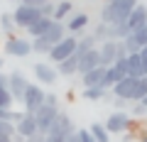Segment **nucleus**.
<instances>
[{
  "label": "nucleus",
  "instance_id": "nucleus-1",
  "mask_svg": "<svg viewBox=\"0 0 147 142\" xmlns=\"http://www.w3.org/2000/svg\"><path fill=\"white\" fill-rule=\"evenodd\" d=\"M66 32H69V30L61 25V20H54V25L49 27L44 34L32 37V52H37V54H49L54 44H59L64 37H66Z\"/></svg>",
  "mask_w": 147,
  "mask_h": 142
},
{
  "label": "nucleus",
  "instance_id": "nucleus-2",
  "mask_svg": "<svg viewBox=\"0 0 147 142\" xmlns=\"http://www.w3.org/2000/svg\"><path fill=\"white\" fill-rule=\"evenodd\" d=\"M137 5V0H110L100 10V22L105 25H118V22H127V15L132 7Z\"/></svg>",
  "mask_w": 147,
  "mask_h": 142
},
{
  "label": "nucleus",
  "instance_id": "nucleus-3",
  "mask_svg": "<svg viewBox=\"0 0 147 142\" xmlns=\"http://www.w3.org/2000/svg\"><path fill=\"white\" fill-rule=\"evenodd\" d=\"M98 52H100V64L103 66H113L118 57H127V49L123 44V39H105L98 47Z\"/></svg>",
  "mask_w": 147,
  "mask_h": 142
},
{
  "label": "nucleus",
  "instance_id": "nucleus-4",
  "mask_svg": "<svg viewBox=\"0 0 147 142\" xmlns=\"http://www.w3.org/2000/svg\"><path fill=\"white\" fill-rule=\"evenodd\" d=\"M76 44H79V37H76V34H66V37H64L59 44H54V47H52V52L47 54V57H49V61H54V64L64 61L66 57H71V54L76 52Z\"/></svg>",
  "mask_w": 147,
  "mask_h": 142
},
{
  "label": "nucleus",
  "instance_id": "nucleus-5",
  "mask_svg": "<svg viewBox=\"0 0 147 142\" xmlns=\"http://www.w3.org/2000/svg\"><path fill=\"white\" fill-rule=\"evenodd\" d=\"M42 17V10L39 7H34V5H25V3H17V7H15V12H12V20H15V25L17 27H30L32 22H37Z\"/></svg>",
  "mask_w": 147,
  "mask_h": 142
},
{
  "label": "nucleus",
  "instance_id": "nucleus-6",
  "mask_svg": "<svg viewBox=\"0 0 147 142\" xmlns=\"http://www.w3.org/2000/svg\"><path fill=\"white\" fill-rule=\"evenodd\" d=\"M47 103V91H42L37 83H30L27 86V93H25V100H22V105H25L27 113H37V108L39 105Z\"/></svg>",
  "mask_w": 147,
  "mask_h": 142
},
{
  "label": "nucleus",
  "instance_id": "nucleus-7",
  "mask_svg": "<svg viewBox=\"0 0 147 142\" xmlns=\"http://www.w3.org/2000/svg\"><path fill=\"white\" fill-rule=\"evenodd\" d=\"M34 118H37V127H39L42 132H47L49 127H52V122L59 118V108H57V105H52V103H44V105L37 108Z\"/></svg>",
  "mask_w": 147,
  "mask_h": 142
},
{
  "label": "nucleus",
  "instance_id": "nucleus-8",
  "mask_svg": "<svg viewBox=\"0 0 147 142\" xmlns=\"http://www.w3.org/2000/svg\"><path fill=\"white\" fill-rule=\"evenodd\" d=\"M105 127H108L110 135H120V132H125L127 127H130V115L123 110H115V113H110L108 120H105Z\"/></svg>",
  "mask_w": 147,
  "mask_h": 142
},
{
  "label": "nucleus",
  "instance_id": "nucleus-9",
  "mask_svg": "<svg viewBox=\"0 0 147 142\" xmlns=\"http://www.w3.org/2000/svg\"><path fill=\"white\" fill-rule=\"evenodd\" d=\"M5 52L10 54V57H27V54L32 52V42H27V39L22 37H15V34H10L5 42Z\"/></svg>",
  "mask_w": 147,
  "mask_h": 142
},
{
  "label": "nucleus",
  "instance_id": "nucleus-10",
  "mask_svg": "<svg viewBox=\"0 0 147 142\" xmlns=\"http://www.w3.org/2000/svg\"><path fill=\"white\" fill-rule=\"evenodd\" d=\"M135 83H137L135 76H125V79H120L115 86H113V93H115V98L132 100V98H135Z\"/></svg>",
  "mask_w": 147,
  "mask_h": 142
},
{
  "label": "nucleus",
  "instance_id": "nucleus-11",
  "mask_svg": "<svg viewBox=\"0 0 147 142\" xmlns=\"http://www.w3.org/2000/svg\"><path fill=\"white\" fill-rule=\"evenodd\" d=\"M98 64H100V52H98V47H96V49H91V52H86V54H81V57H79V66H76V74L84 76L86 71L96 69Z\"/></svg>",
  "mask_w": 147,
  "mask_h": 142
},
{
  "label": "nucleus",
  "instance_id": "nucleus-12",
  "mask_svg": "<svg viewBox=\"0 0 147 142\" xmlns=\"http://www.w3.org/2000/svg\"><path fill=\"white\" fill-rule=\"evenodd\" d=\"M17 135L20 137H30V135H34L37 130H39V127H37V118H34V113H22V118L20 120H17Z\"/></svg>",
  "mask_w": 147,
  "mask_h": 142
},
{
  "label": "nucleus",
  "instance_id": "nucleus-13",
  "mask_svg": "<svg viewBox=\"0 0 147 142\" xmlns=\"http://www.w3.org/2000/svg\"><path fill=\"white\" fill-rule=\"evenodd\" d=\"M27 79L22 74H10V93H12V98L17 100V103H22L25 100V93H27Z\"/></svg>",
  "mask_w": 147,
  "mask_h": 142
},
{
  "label": "nucleus",
  "instance_id": "nucleus-14",
  "mask_svg": "<svg viewBox=\"0 0 147 142\" xmlns=\"http://www.w3.org/2000/svg\"><path fill=\"white\" fill-rule=\"evenodd\" d=\"M34 76H37V81L39 83H44V86H52V83H57V76H59V71H54L49 64H34Z\"/></svg>",
  "mask_w": 147,
  "mask_h": 142
},
{
  "label": "nucleus",
  "instance_id": "nucleus-15",
  "mask_svg": "<svg viewBox=\"0 0 147 142\" xmlns=\"http://www.w3.org/2000/svg\"><path fill=\"white\" fill-rule=\"evenodd\" d=\"M105 71H108V66H103V64H98L96 69H91V71H86V74L81 76V81H84V86H86V88H88V86H103Z\"/></svg>",
  "mask_w": 147,
  "mask_h": 142
},
{
  "label": "nucleus",
  "instance_id": "nucleus-16",
  "mask_svg": "<svg viewBox=\"0 0 147 142\" xmlns=\"http://www.w3.org/2000/svg\"><path fill=\"white\" fill-rule=\"evenodd\" d=\"M127 25H130V30H137V27L147 25V7L142 5V3H137V5L132 7V12L127 15Z\"/></svg>",
  "mask_w": 147,
  "mask_h": 142
},
{
  "label": "nucleus",
  "instance_id": "nucleus-17",
  "mask_svg": "<svg viewBox=\"0 0 147 142\" xmlns=\"http://www.w3.org/2000/svg\"><path fill=\"white\" fill-rule=\"evenodd\" d=\"M127 76H147L145 74V66H142V59H140V52H130L127 54Z\"/></svg>",
  "mask_w": 147,
  "mask_h": 142
},
{
  "label": "nucleus",
  "instance_id": "nucleus-18",
  "mask_svg": "<svg viewBox=\"0 0 147 142\" xmlns=\"http://www.w3.org/2000/svg\"><path fill=\"white\" fill-rule=\"evenodd\" d=\"M86 25H88V15H86V12H74V17L69 20V25H66V30L71 32V34H76V37H79L81 32H84Z\"/></svg>",
  "mask_w": 147,
  "mask_h": 142
},
{
  "label": "nucleus",
  "instance_id": "nucleus-19",
  "mask_svg": "<svg viewBox=\"0 0 147 142\" xmlns=\"http://www.w3.org/2000/svg\"><path fill=\"white\" fill-rule=\"evenodd\" d=\"M76 66H79V54L74 52L71 57H66L64 61L57 64V71H59L61 76H74V74H76Z\"/></svg>",
  "mask_w": 147,
  "mask_h": 142
},
{
  "label": "nucleus",
  "instance_id": "nucleus-20",
  "mask_svg": "<svg viewBox=\"0 0 147 142\" xmlns=\"http://www.w3.org/2000/svg\"><path fill=\"white\" fill-rule=\"evenodd\" d=\"M54 25V17H47V15H42L37 22H32L30 27H27V32H30L32 37H39V34H44V32L49 30V27Z\"/></svg>",
  "mask_w": 147,
  "mask_h": 142
},
{
  "label": "nucleus",
  "instance_id": "nucleus-21",
  "mask_svg": "<svg viewBox=\"0 0 147 142\" xmlns=\"http://www.w3.org/2000/svg\"><path fill=\"white\" fill-rule=\"evenodd\" d=\"M127 34H132V30H130V25H127V22L110 25V39H125Z\"/></svg>",
  "mask_w": 147,
  "mask_h": 142
},
{
  "label": "nucleus",
  "instance_id": "nucleus-22",
  "mask_svg": "<svg viewBox=\"0 0 147 142\" xmlns=\"http://www.w3.org/2000/svg\"><path fill=\"white\" fill-rule=\"evenodd\" d=\"M91 49H96V37L93 34H88V37H81L79 39V44H76V54H86V52H91Z\"/></svg>",
  "mask_w": 147,
  "mask_h": 142
},
{
  "label": "nucleus",
  "instance_id": "nucleus-23",
  "mask_svg": "<svg viewBox=\"0 0 147 142\" xmlns=\"http://www.w3.org/2000/svg\"><path fill=\"white\" fill-rule=\"evenodd\" d=\"M91 132H93L96 142H110V132H108V127L100 125V122H93V125H91Z\"/></svg>",
  "mask_w": 147,
  "mask_h": 142
},
{
  "label": "nucleus",
  "instance_id": "nucleus-24",
  "mask_svg": "<svg viewBox=\"0 0 147 142\" xmlns=\"http://www.w3.org/2000/svg\"><path fill=\"white\" fill-rule=\"evenodd\" d=\"M74 12V5L69 3V0H61V3H57V10H54V20H64L66 15H71Z\"/></svg>",
  "mask_w": 147,
  "mask_h": 142
},
{
  "label": "nucleus",
  "instance_id": "nucleus-25",
  "mask_svg": "<svg viewBox=\"0 0 147 142\" xmlns=\"http://www.w3.org/2000/svg\"><path fill=\"white\" fill-rule=\"evenodd\" d=\"M12 103H15V98H12L10 88L7 86H0V108H5V110H10Z\"/></svg>",
  "mask_w": 147,
  "mask_h": 142
},
{
  "label": "nucleus",
  "instance_id": "nucleus-26",
  "mask_svg": "<svg viewBox=\"0 0 147 142\" xmlns=\"http://www.w3.org/2000/svg\"><path fill=\"white\" fill-rule=\"evenodd\" d=\"M103 93H105L103 86H88V88L84 91V98H88V100H100V98H103Z\"/></svg>",
  "mask_w": 147,
  "mask_h": 142
},
{
  "label": "nucleus",
  "instance_id": "nucleus-27",
  "mask_svg": "<svg viewBox=\"0 0 147 142\" xmlns=\"http://www.w3.org/2000/svg\"><path fill=\"white\" fill-rule=\"evenodd\" d=\"M145 96H147V76H140L135 83V98L132 100H142Z\"/></svg>",
  "mask_w": 147,
  "mask_h": 142
},
{
  "label": "nucleus",
  "instance_id": "nucleus-28",
  "mask_svg": "<svg viewBox=\"0 0 147 142\" xmlns=\"http://www.w3.org/2000/svg\"><path fill=\"white\" fill-rule=\"evenodd\" d=\"M93 37H96V42H100V39H110V25H105V22H100V25L96 27Z\"/></svg>",
  "mask_w": 147,
  "mask_h": 142
},
{
  "label": "nucleus",
  "instance_id": "nucleus-29",
  "mask_svg": "<svg viewBox=\"0 0 147 142\" xmlns=\"http://www.w3.org/2000/svg\"><path fill=\"white\" fill-rule=\"evenodd\" d=\"M132 37L140 42V47H145V44H147V25H142V27H137V30H132Z\"/></svg>",
  "mask_w": 147,
  "mask_h": 142
},
{
  "label": "nucleus",
  "instance_id": "nucleus-30",
  "mask_svg": "<svg viewBox=\"0 0 147 142\" xmlns=\"http://www.w3.org/2000/svg\"><path fill=\"white\" fill-rule=\"evenodd\" d=\"M123 44H125V49H127V54H130V52H140V42H137V39L135 37H132V34H127V37L125 39H123Z\"/></svg>",
  "mask_w": 147,
  "mask_h": 142
},
{
  "label": "nucleus",
  "instance_id": "nucleus-31",
  "mask_svg": "<svg viewBox=\"0 0 147 142\" xmlns=\"http://www.w3.org/2000/svg\"><path fill=\"white\" fill-rule=\"evenodd\" d=\"M0 22H3V30H5L7 32V34H12V30H15V20H12V15H3V17H0Z\"/></svg>",
  "mask_w": 147,
  "mask_h": 142
},
{
  "label": "nucleus",
  "instance_id": "nucleus-32",
  "mask_svg": "<svg viewBox=\"0 0 147 142\" xmlns=\"http://www.w3.org/2000/svg\"><path fill=\"white\" fill-rule=\"evenodd\" d=\"M76 135H79L81 142H96V137H93V132H91V127H88V130H79Z\"/></svg>",
  "mask_w": 147,
  "mask_h": 142
},
{
  "label": "nucleus",
  "instance_id": "nucleus-33",
  "mask_svg": "<svg viewBox=\"0 0 147 142\" xmlns=\"http://www.w3.org/2000/svg\"><path fill=\"white\" fill-rule=\"evenodd\" d=\"M22 118V113L20 115H15L12 110H5V108H0V120H20Z\"/></svg>",
  "mask_w": 147,
  "mask_h": 142
},
{
  "label": "nucleus",
  "instance_id": "nucleus-34",
  "mask_svg": "<svg viewBox=\"0 0 147 142\" xmlns=\"http://www.w3.org/2000/svg\"><path fill=\"white\" fill-rule=\"evenodd\" d=\"M39 10H42V15H47V17H54V10H57V5H54L52 0H49V3H44V5L39 7Z\"/></svg>",
  "mask_w": 147,
  "mask_h": 142
},
{
  "label": "nucleus",
  "instance_id": "nucleus-35",
  "mask_svg": "<svg viewBox=\"0 0 147 142\" xmlns=\"http://www.w3.org/2000/svg\"><path fill=\"white\" fill-rule=\"evenodd\" d=\"M44 140H47V132H42V130H37L34 135L25 137V142H44Z\"/></svg>",
  "mask_w": 147,
  "mask_h": 142
},
{
  "label": "nucleus",
  "instance_id": "nucleus-36",
  "mask_svg": "<svg viewBox=\"0 0 147 142\" xmlns=\"http://www.w3.org/2000/svg\"><path fill=\"white\" fill-rule=\"evenodd\" d=\"M132 110H135V115H145V113H147V105L142 103V100H135V108H132Z\"/></svg>",
  "mask_w": 147,
  "mask_h": 142
},
{
  "label": "nucleus",
  "instance_id": "nucleus-37",
  "mask_svg": "<svg viewBox=\"0 0 147 142\" xmlns=\"http://www.w3.org/2000/svg\"><path fill=\"white\" fill-rule=\"evenodd\" d=\"M140 59H142V66H145V74H147V44L140 49Z\"/></svg>",
  "mask_w": 147,
  "mask_h": 142
},
{
  "label": "nucleus",
  "instance_id": "nucleus-38",
  "mask_svg": "<svg viewBox=\"0 0 147 142\" xmlns=\"http://www.w3.org/2000/svg\"><path fill=\"white\" fill-rule=\"evenodd\" d=\"M25 5H34V7H42L44 3H49V0H22Z\"/></svg>",
  "mask_w": 147,
  "mask_h": 142
},
{
  "label": "nucleus",
  "instance_id": "nucleus-39",
  "mask_svg": "<svg viewBox=\"0 0 147 142\" xmlns=\"http://www.w3.org/2000/svg\"><path fill=\"white\" fill-rule=\"evenodd\" d=\"M47 103H52V105H57V96H54V93H47Z\"/></svg>",
  "mask_w": 147,
  "mask_h": 142
},
{
  "label": "nucleus",
  "instance_id": "nucleus-40",
  "mask_svg": "<svg viewBox=\"0 0 147 142\" xmlns=\"http://www.w3.org/2000/svg\"><path fill=\"white\" fill-rule=\"evenodd\" d=\"M142 103H145V105H147V96H145V98H142Z\"/></svg>",
  "mask_w": 147,
  "mask_h": 142
},
{
  "label": "nucleus",
  "instance_id": "nucleus-41",
  "mask_svg": "<svg viewBox=\"0 0 147 142\" xmlns=\"http://www.w3.org/2000/svg\"><path fill=\"white\" fill-rule=\"evenodd\" d=\"M142 142H147V135H145V137H142Z\"/></svg>",
  "mask_w": 147,
  "mask_h": 142
},
{
  "label": "nucleus",
  "instance_id": "nucleus-42",
  "mask_svg": "<svg viewBox=\"0 0 147 142\" xmlns=\"http://www.w3.org/2000/svg\"><path fill=\"white\" fill-rule=\"evenodd\" d=\"M0 69H3V59H0Z\"/></svg>",
  "mask_w": 147,
  "mask_h": 142
},
{
  "label": "nucleus",
  "instance_id": "nucleus-43",
  "mask_svg": "<svg viewBox=\"0 0 147 142\" xmlns=\"http://www.w3.org/2000/svg\"><path fill=\"white\" fill-rule=\"evenodd\" d=\"M12 3H22V0H12Z\"/></svg>",
  "mask_w": 147,
  "mask_h": 142
},
{
  "label": "nucleus",
  "instance_id": "nucleus-44",
  "mask_svg": "<svg viewBox=\"0 0 147 142\" xmlns=\"http://www.w3.org/2000/svg\"><path fill=\"white\" fill-rule=\"evenodd\" d=\"M105 3H110V0H105Z\"/></svg>",
  "mask_w": 147,
  "mask_h": 142
}]
</instances>
